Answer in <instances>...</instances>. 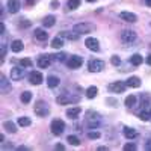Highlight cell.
I'll use <instances>...</instances> for the list:
<instances>
[{"label": "cell", "instance_id": "obj_1", "mask_svg": "<svg viewBox=\"0 0 151 151\" xmlns=\"http://www.w3.org/2000/svg\"><path fill=\"white\" fill-rule=\"evenodd\" d=\"M100 124H101V116H100L97 112L89 110L86 113V125L89 129H97Z\"/></svg>", "mask_w": 151, "mask_h": 151}, {"label": "cell", "instance_id": "obj_2", "mask_svg": "<svg viewBox=\"0 0 151 151\" xmlns=\"http://www.w3.org/2000/svg\"><path fill=\"white\" fill-rule=\"evenodd\" d=\"M33 110H35L36 115H38V116H41V118L47 116L48 113H50V107H48V104H47L45 101H41V100H40V101H36Z\"/></svg>", "mask_w": 151, "mask_h": 151}, {"label": "cell", "instance_id": "obj_3", "mask_svg": "<svg viewBox=\"0 0 151 151\" xmlns=\"http://www.w3.org/2000/svg\"><path fill=\"white\" fill-rule=\"evenodd\" d=\"M50 130H52L53 134L60 136L62 133H64V130H65V122L62 119H53L52 124H50Z\"/></svg>", "mask_w": 151, "mask_h": 151}, {"label": "cell", "instance_id": "obj_4", "mask_svg": "<svg viewBox=\"0 0 151 151\" xmlns=\"http://www.w3.org/2000/svg\"><path fill=\"white\" fill-rule=\"evenodd\" d=\"M95 26L92 23H79V24H76L74 26V32L76 33H89L91 30H94Z\"/></svg>", "mask_w": 151, "mask_h": 151}, {"label": "cell", "instance_id": "obj_5", "mask_svg": "<svg viewBox=\"0 0 151 151\" xmlns=\"http://www.w3.org/2000/svg\"><path fill=\"white\" fill-rule=\"evenodd\" d=\"M88 70L91 73H100L104 70V62L103 60H97V59H92L89 60V64H88Z\"/></svg>", "mask_w": 151, "mask_h": 151}, {"label": "cell", "instance_id": "obj_6", "mask_svg": "<svg viewBox=\"0 0 151 151\" xmlns=\"http://www.w3.org/2000/svg\"><path fill=\"white\" fill-rule=\"evenodd\" d=\"M56 101L59 104H70V103H77L79 101V97L77 95H59L56 98Z\"/></svg>", "mask_w": 151, "mask_h": 151}, {"label": "cell", "instance_id": "obj_7", "mask_svg": "<svg viewBox=\"0 0 151 151\" xmlns=\"http://www.w3.org/2000/svg\"><path fill=\"white\" fill-rule=\"evenodd\" d=\"M82 64H83V58H80V56H71V58L67 60V65H68V68H71V70L80 68Z\"/></svg>", "mask_w": 151, "mask_h": 151}, {"label": "cell", "instance_id": "obj_8", "mask_svg": "<svg viewBox=\"0 0 151 151\" xmlns=\"http://www.w3.org/2000/svg\"><path fill=\"white\" fill-rule=\"evenodd\" d=\"M85 45L89 48V50H92V52H98V50H100V42H98V40H97V38H92V36L86 38V40H85Z\"/></svg>", "mask_w": 151, "mask_h": 151}, {"label": "cell", "instance_id": "obj_9", "mask_svg": "<svg viewBox=\"0 0 151 151\" xmlns=\"http://www.w3.org/2000/svg\"><path fill=\"white\" fill-rule=\"evenodd\" d=\"M125 86H127V83H124V82H113V83L109 85V91L110 92H115V94L124 92L125 91Z\"/></svg>", "mask_w": 151, "mask_h": 151}, {"label": "cell", "instance_id": "obj_10", "mask_svg": "<svg viewBox=\"0 0 151 151\" xmlns=\"http://www.w3.org/2000/svg\"><path fill=\"white\" fill-rule=\"evenodd\" d=\"M24 67H14L11 71V79L12 80H21L24 77V74H26V71L23 70Z\"/></svg>", "mask_w": 151, "mask_h": 151}, {"label": "cell", "instance_id": "obj_11", "mask_svg": "<svg viewBox=\"0 0 151 151\" xmlns=\"http://www.w3.org/2000/svg\"><path fill=\"white\" fill-rule=\"evenodd\" d=\"M29 80H30L32 85H41L42 80H44V77H42V74L40 71H32L29 74Z\"/></svg>", "mask_w": 151, "mask_h": 151}, {"label": "cell", "instance_id": "obj_12", "mask_svg": "<svg viewBox=\"0 0 151 151\" xmlns=\"http://www.w3.org/2000/svg\"><path fill=\"white\" fill-rule=\"evenodd\" d=\"M121 40H122L124 42H133V41L136 40V33H134L133 30H124V32L121 33Z\"/></svg>", "mask_w": 151, "mask_h": 151}, {"label": "cell", "instance_id": "obj_13", "mask_svg": "<svg viewBox=\"0 0 151 151\" xmlns=\"http://www.w3.org/2000/svg\"><path fill=\"white\" fill-rule=\"evenodd\" d=\"M8 11L11 14H17L18 9H20V0H8V5H6Z\"/></svg>", "mask_w": 151, "mask_h": 151}, {"label": "cell", "instance_id": "obj_14", "mask_svg": "<svg viewBox=\"0 0 151 151\" xmlns=\"http://www.w3.org/2000/svg\"><path fill=\"white\" fill-rule=\"evenodd\" d=\"M119 17H121L124 21H129V23H136V21H137L136 14H133V12H127V11H122L121 14H119Z\"/></svg>", "mask_w": 151, "mask_h": 151}, {"label": "cell", "instance_id": "obj_15", "mask_svg": "<svg viewBox=\"0 0 151 151\" xmlns=\"http://www.w3.org/2000/svg\"><path fill=\"white\" fill-rule=\"evenodd\" d=\"M52 64V56H41L38 58V67L40 68H47Z\"/></svg>", "mask_w": 151, "mask_h": 151}, {"label": "cell", "instance_id": "obj_16", "mask_svg": "<svg viewBox=\"0 0 151 151\" xmlns=\"http://www.w3.org/2000/svg\"><path fill=\"white\" fill-rule=\"evenodd\" d=\"M80 112H82V107H79V106L70 107V109L67 110V116H68V118H77V116L80 115Z\"/></svg>", "mask_w": 151, "mask_h": 151}, {"label": "cell", "instance_id": "obj_17", "mask_svg": "<svg viewBox=\"0 0 151 151\" xmlns=\"http://www.w3.org/2000/svg\"><path fill=\"white\" fill-rule=\"evenodd\" d=\"M35 38H36L38 41L44 42V41H47V38H48V33H47L45 30H42V29H35Z\"/></svg>", "mask_w": 151, "mask_h": 151}, {"label": "cell", "instance_id": "obj_18", "mask_svg": "<svg viewBox=\"0 0 151 151\" xmlns=\"http://www.w3.org/2000/svg\"><path fill=\"white\" fill-rule=\"evenodd\" d=\"M23 48H24V44H23V41H21V40H15V41H12V44H11V50H12L14 53L21 52Z\"/></svg>", "mask_w": 151, "mask_h": 151}, {"label": "cell", "instance_id": "obj_19", "mask_svg": "<svg viewBox=\"0 0 151 151\" xmlns=\"http://www.w3.org/2000/svg\"><path fill=\"white\" fill-rule=\"evenodd\" d=\"M125 83H127V86H130V88H139L141 86V79L136 77V76H132V77H129V80Z\"/></svg>", "mask_w": 151, "mask_h": 151}, {"label": "cell", "instance_id": "obj_20", "mask_svg": "<svg viewBox=\"0 0 151 151\" xmlns=\"http://www.w3.org/2000/svg\"><path fill=\"white\" fill-rule=\"evenodd\" d=\"M124 136L127 137V139H134V137L137 136V132L134 130V129H132V127H124Z\"/></svg>", "mask_w": 151, "mask_h": 151}, {"label": "cell", "instance_id": "obj_21", "mask_svg": "<svg viewBox=\"0 0 151 151\" xmlns=\"http://www.w3.org/2000/svg\"><path fill=\"white\" fill-rule=\"evenodd\" d=\"M142 60H144V58H142L139 53H134V55L130 58V64L134 65V67H139V65L142 64Z\"/></svg>", "mask_w": 151, "mask_h": 151}, {"label": "cell", "instance_id": "obj_22", "mask_svg": "<svg viewBox=\"0 0 151 151\" xmlns=\"http://www.w3.org/2000/svg\"><path fill=\"white\" fill-rule=\"evenodd\" d=\"M3 127H5V130L9 132V133H15V132H17V125L12 122V121H5V122H3Z\"/></svg>", "mask_w": 151, "mask_h": 151}, {"label": "cell", "instance_id": "obj_23", "mask_svg": "<svg viewBox=\"0 0 151 151\" xmlns=\"http://www.w3.org/2000/svg\"><path fill=\"white\" fill-rule=\"evenodd\" d=\"M59 77H56V76H48L47 77V85L50 86V88H56L58 85H59Z\"/></svg>", "mask_w": 151, "mask_h": 151}, {"label": "cell", "instance_id": "obj_24", "mask_svg": "<svg viewBox=\"0 0 151 151\" xmlns=\"http://www.w3.org/2000/svg\"><path fill=\"white\" fill-rule=\"evenodd\" d=\"M55 21H56L55 15H47V17L42 20V24H44L45 27H52V26H55Z\"/></svg>", "mask_w": 151, "mask_h": 151}, {"label": "cell", "instance_id": "obj_25", "mask_svg": "<svg viewBox=\"0 0 151 151\" xmlns=\"http://www.w3.org/2000/svg\"><path fill=\"white\" fill-rule=\"evenodd\" d=\"M97 94H98V88L97 86H89L86 89V97L88 98H94V97H97Z\"/></svg>", "mask_w": 151, "mask_h": 151}, {"label": "cell", "instance_id": "obj_26", "mask_svg": "<svg viewBox=\"0 0 151 151\" xmlns=\"http://www.w3.org/2000/svg\"><path fill=\"white\" fill-rule=\"evenodd\" d=\"M18 125L20 127H27V125H30L32 124V119L29 118V116H21V118H18Z\"/></svg>", "mask_w": 151, "mask_h": 151}, {"label": "cell", "instance_id": "obj_27", "mask_svg": "<svg viewBox=\"0 0 151 151\" xmlns=\"http://www.w3.org/2000/svg\"><path fill=\"white\" fill-rule=\"evenodd\" d=\"M62 45H64V41H62V38H53V40H52V47L53 48H62Z\"/></svg>", "mask_w": 151, "mask_h": 151}, {"label": "cell", "instance_id": "obj_28", "mask_svg": "<svg viewBox=\"0 0 151 151\" xmlns=\"http://www.w3.org/2000/svg\"><path fill=\"white\" fill-rule=\"evenodd\" d=\"M9 91H11V85L8 83V80H6L5 76H2V92L6 94V92H9Z\"/></svg>", "mask_w": 151, "mask_h": 151}, {"label": "cell", "instance_id": "obj_29", "mask_svg": "<svg viewBox=\"0 0 151 151\" xmlns=\"http://www.w3.org/2000/svg\"><path fill=\"white\" fill-rule=\"evenodd\" d=\"M32 100V92H29V91H24L23 94H21V101L24 103V104H27L29 101Z\"/></svg>", "mask_w": 151, "mask_h": 151}, {"label": "cell", "instance_id": "obj_30", "mask_svg": "<svg viewBox=\"0 0 151 151\" xmlns=\"http://www.w3.org/2000/svg\"><path fill=\"white\" fill-rule=\"evenodd\" d=\"M68 9L70 11H73V9H77L79 6H80V0H68Z\"/></svg>", "mask_w": 151, "mask_h": 151}, {"label": "cell", "instance_id": "obj_31", "mask_svg": "<svg viewBox=\"0 0 151 151\" xmlns=\"http://www.w3.org/2000/svg\"><path fill=\"white\" fill-rule=\"evenodd\" d=\"M136 104V97L134 95H129L127 98H125V106L127 107H133Z\"/></svg>", "mask_w": 151, "mask_h": 151}, {"label": "cell", "instance_id": "obj_32", "mask_svg": "<svg viewBox=\"0 0 151 151\" xmlns=\"http://www.w3.org/2000/svg\"><path fill=\"white\" fill-rule=\"evenodd\" d=\"M20 65L24 67V68H29V67H32V60H30L29 58H24V59L20 60Z\"/></svg>", "mask_w": 151, "mask_h": 151}, {"label": "cell", "instance_id": "obj_33", "mask_svg": "<svg viewBox=\"0 0 151 151\" xmlns=\"http://www.w3.org/2000/svg\"><path fill=\"white\" fill-rule=\"evenodd\" d=\"M68 142L71 145H80V139L77 136H68Z\"/></svg>", "mask_w": 151, "mask_h": 151}, {"label": "cell", "instance_id": "obj_34", "mask_svg": "<svg viewBox=\"0 0 151 151\" xmlns=\"http://www.w3.org/2000/svg\"><path fill=\"white\" fill-rule=\"evenodd\" d=\"M110 62H112V65H115V67H118V65L121 64V59H119L118 56H112V58H110Z\"/></svg>", "mask_w": 151, "mask_h": 151}, {"label": "cell", "instance_id": "obj_35", "mask_svg": "<svg viewBox=\"0 0 151 151\" xmlns=\"http://www.w3.org/2000/svg\"><path fill=\"white\" fill-rule=\"evenodd\" d=\"M88 137H89V139H98L100 133L98 132H89V133H88Z\"/></svg>", "mask_w": 151, "mask_h": 151}, {"label": "cell", "instance_id": "obj_36", "mask_svg": "<svg viewBox=\"0 0 151 151\" xmlns=\"http://www.w3.org/2000/svg\"><path fill=\"white\" fill-rule=\"evenodd\" d=\"M62 36H65V38H68V40H77V35H70L68 32H62Z\"/></svg>", "mask_w": 151, "mask_h": 151}, {"label": "cell", "instance_id": "obj_37", "mask_svg": "<svg viewBox=\"0 0 151 151\" xmlns=\"http://www.w3.org/2000/svg\"><path fill=\"white\" fill-rule=\"evenodd\" d=\"M124 150H125V151H129V150L134 151V150H136V145H134V144H127V145H124Z\"/></svg>", "mask_w": 151, "mask_h": 151}, {"label": "cell", "instance_id": "obj_38", "mask_svg": "<svg viewBox=\"0 0 151 151\" xmlns=\"http://www.w3.org/2000/svg\"><path fill=\"white\" fill-rule=\"evenodd\" d=\"M6 56V45L2 44V62H3V58Z\"/></svg>", "mask_w": 151, "mask_h": 151}, {"label": "cell", "instance_id": "obj_39", "mask_svg": "<svg viewBox=\"0 0 151 151\" xmlns=\"http://www.w3.org/2000/svg\"><path fill=\"white\" fill-rule=\"evenodd\" d=\"M145 148L151 151V139H148V142H147V145H145Z\"/></svg>", "mask_w": 151, "mask_h": 151}, {"label": "cell", "instance_id": "obj_40", "mask_svg": "<svg viewBox=\"0 0 151 151\" xmlns=\"http://www.w3.org/2000/svg\"><path fill=\"white\" fill-rule=\"evenodd\" d=\"M55 148H56V150H65V147L62 145V144H58V145H56Z\"/></svg>", "mask_w": 151, "mask_h": 151}, {"label": "cell", "instance_id": "obj_41", "mask_svg": "<svg viewBox=\"0 0 151 151\" xmlns=\"http://www.w3.org/2000/svg\"><path fill=\"white\" fill-rule=\"evenodd\" d=\"M52 8H59V2H56V0L52 2Z\"/></svg>", "mask_w": 151, "mask_h": 151}, {"label": "cell", "instance_id": "obj_42", "mask_svg": "<svg viewBox=\"0 0 151 151\" xmlns=\"http://www.w3.org/2000/svg\"><path fill=\"white\" fill-rule=\"evenodd\" d=\"M0 30H2V33H5V24L0 23Z\"/></svg>", "mask_w": 151, "mask_h": 151}, {"label": "cell", "instance_id": "obj_43", "mask_svg": "<svg viewBox=\"0 0 151 151\" xmlns=\"http://www.w3.org/2000/svg\"><path fill=\"white\" fill-rule=\"evenodd\" d=\"M145 5H147V6H150V8H151V0H145Z\"/></svg>", "mask_w": 151, "mask_h": 151}, {"label": "cell", "instance_id": "obj_44", "mask_svg": "<svg viewBox=\"0 0 151 151\" xmlns=\"http://www.w3.org/2000/svg\"><path fill=\"white\" fill-rule=\"evenodd\" d=\"M147 62H148V64H150V65H151V55H150V56H148V58H147Z\"/></svg>", "mask_w": 151, "mask_h": 151}, {"label": "cell", "instance_id": "obj_45", "mask_svg": "<svg viewBox=\"0 0 151 151\" xmlns=\"http://www.w3.org/2000/svg\"><path fill=\"white\" fill-rule=\"evenodd\" d=\"M27 5H33V0H27Z\"/></svg>", "mask_w": 151, "mask_h": 151}, {"label": "cell", "instance_id": "obj_46", "mask_svg": "<svg viewBox=\"0 0 151 151\" xmlns=\"http://www.w3.org/2000/svg\"><path fill=\"white\" fill-rule=\"evenodd\" d=\"M148 115H150V118H151V109L148 110Z\"/></svg>", "mask_w": 151, "mask_h": 151}, {"label": "cell", "instance_id": "obj_47", "mask_svg": "<svg viewBox=\"0 0 151 151\" xmlns=\"http://www.w3.org/2000/svg\"><path fill=\"white\" fill-rule=\"evenodd\" d=\"M86 2H95V0H86Z\"/></svg>", "mask_w": 151, "mask_h": 151}]
</instances>
